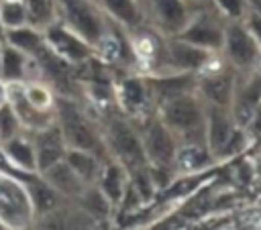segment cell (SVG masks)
Instances as JSON below:
<instances>
[{"mask_svg":"<svg viewBox=\"0 0 261 230\" xmlns=\"http://www.w3.org/2000/svg\"><path fill=\"white\" fill-rule=\"evenodd\" d=\"M16 126H18V120H16L12 106H8V104L0 106V138L8 140L16 132Z\"/></svg>","mask_w":261,"mask_h":230,"instance_id":"25","label":"cell"},{"mask_svg":"<svg viewBox=\"0 0 261 230\" xmlns=\"http://www.w3.org/2000/svg\"><path fill=\"white\" fill-rule=\"evenodd\" d=\"M102 193L106 197H110L112 202L120 199V195H122V171L116 165L106 169V173L102 177Z\"/></svg>","mask_w":261,"mask_h":230,"instance_id":"18","label":"cell"},{"mask_svg":"<svg viewBox=\"0 0 261 230\" xmlns=\"http://www.w3.org/2000/svg\"><path fill=\"white\" fill-rule=\"evenodd\" d=\"M241 147H243V134L237 132V134H230L228 136V140L224 142V147L220 151L222 153H234V151H241Z\"/></svg>","mask_w":261,"mask_h":230,"instance_id":"31","label":"cell"},{"mask_svg":"<svg viewBox=\"0 0 261 230\" xmlns=\"http://www.w3.org/2000/svg\"><path fill=\"white\" fill-rule=\"evenodd\" d=\"M261 98V75H257L241 94L239 98V104H237V116L241 122H247L251 116H253V108L257 106Z\"/></svg>","mask_w":261,"mask_h":230,"instance_id":"12","label":"cell"},{"mask_svg":"<svg viewBox=\"0 0 261 230\" xmlns=\"http://www.w3.org/2000/svg\"><path fill=\"white\" fill-rule=\"evenodd\" d=\"M253 126H255V130H257V132H261V112L257 114V120L253 122Z\"/></svg>","mask_w":261,"mask_h":230,"instance_id":"34","label":"cell"},{"mask_svg":"<svg viewBox=\"0 0 261 230\" xmlns=\"http://www.w3.org/2000/svg\"><path fill=\"white\" fill-rule=\"evenodd\" d=\"M0 69H2V73H4L6 79H18V77H22V69H24L22 55L18 51H14V49H6L2 53Z\"/></svg>","mask_w":261,"mask_h":230,"instance_id":"19","label":"cell"},{"mask_svg":"<svg viewBox=\"0 0 261 230\" xmlns=\"http://www.w3.org/2000/svg\"><path fill=\"white\" fill-rule=\"evenodd\" d=\"M0 61H2V57H0Z\"/></svg>","mask_w":261,"mask_h":230,"instance_id":"38","label":"cell"},{"mask_svg":"<svg viewBox=\"0 0 261 230\" xmlns=\"http://www.w3.org/2000/svg\"><path fill=\"white\" fill-rule=\"evenodd\" d=\"M2 94H4V92H2V88H0V102H2Z\"/></svg>","mask_w":261,"mask_h":230,"instance_id":"36","label":"cell"},{"mask_svg":"<svg viewBox=\"0 0 261 230\" xmlns=\"http://www.w3.org/2000/svg\"><path fill=\"white\" fill-rule=\"evenodd\" d=\"M67 165L82 177V181H84V179H92L94 173H96V159H94L92 155L84 153L82 149L71 151V153L67 155Z\"/></svg>","mask_w":261,"mask_h":230,"instance_id":"16","label":"cell"},{"mask_svg":"<svg viewBox=\"0 0 261 230\" xmlns=\"http://www.w3.org/2000/svg\"><path fill=\"white\" fill-rule=\"evenodd\" d=\"M104 2L110 8V12L114 16H118L120 20H124V22H137L139 12H137L133 0H104Z\"/></svg>","mask_w":261,"mask_h":230,"instance_id":"23","label":"cell"},{"mask_svg":"<svg viewBox=\"0 0 261 230\" xmlns=\"http://www.w3.org/2000/svg\"><path fill=\"white\" fill-rule=\"evenodd\" d=\"M61 4L65 6L71 24L82 35H86L88 39H98V35H100V22H98L94 10L84 0H61Z\"/></svg>","mask_w":261,"mask_h":230,"instance_id":"5","label":"cell"},{"mask_svg":"<svg viewBox=\"0 0 261 230\" xmlns=\"http://www.w3.org/2000/svg\"><path fill=\"white\" fill-rule=\"evenodd\" d=\"M186 41L196 43V45H204V47H218L222 43V33L210 24V22H196L192 24L186 33H184Z\"/></svg>","mask_w":261,"mask_h":230,"instance_id":"10","label":"cell"},{"mask_svg":"<svg viewBox=\"0 0 261 230\" xmlns=\"http://www.w3.org/2000/svg\"><path fill=\"white\" fill-rule=\"evenodd\" d=\"M16 96H14V102H16V108H18V114L22 116V118H27L31 124H37L39 122V118H41V114L35 110L37 106H33L31 104V100H24L22 96H20V92H14Z\"/></svg>","mask_w":261,"mask_h":230,"instance_id":"28","label":"cell"},{"mask_svg":"<svg viewBox=\"0 0 261 230\" xmlns=\"http://www.w3.org/2000/svg\"><path fill=\"white\" fill-rule=\"evenodd\" d=\"M31 197H33L35 208L41 210V212H47V210L55 208V204H57L55 189L47 187L43 183H31Z\"/></svg>","mask_w":261,"mask_h":230,"instance_id":"20","label":"cell"},{"mask_svg":"<svg viewBox=\"0 0 261 230\" xmlns=\"http://www.w3.org/2000/svg\"><path fill=\"white\" fill-rule=\"evenodd\" d=\"M49 41L55 45L57 51H61L65 57L80 61L84 57H88V47L77 41L75 37H71L69 33H65L63 28H49Z\"/></svg>","mask_w":261,"mask_h":230,"instance_id":"9","label":"cell"},{"mask_svg":"<svg viewBox=\"0 0 261 230\" xmlns=\"http://www.w3.org/2000/svg\"><path fill=\"white\" fill-rule=\"evenodd\" d=\"M228 136H230V122H228V118L220 110H214L212 118H210V145H212V149L220 151L224 147V142L228 140Z\"/></svg>","mask_w":261,"mask_h":230,"instance_id":"15","label":"cell"},{"mask_svg":"<svg viewBox=\"0 0 261 230\" xmlns=\"http://www.w3.org/2000/svg\"><path fill=\"white\" fill-rule=\"evenodd\" d=\"M63 157V142H61V134L57 128H49L45 132L39 134L37 138V165L41 169H49L51 165L59 163V159Z\"/></svg>","mask_w":261,"mask_h":230,"instance_id":"6","label":"cell"},{"mask_svg":"<svg viewBox=\"0 0 261 230\" xmlns=\"http://www.w3.org/2000/svg\"><path fill=\"white\" fill-rule=\"evenodd\" d=\"M84 206H86V210H88L90 214H94V216H106V214H108L106 195H104L102 191H96V189L86 191V195H84Z\"/></svg>","mask_w":261,"mask_h":230,"instance_id":"26","label":"cell"},{"mask_svg":"<svg viewBox=\"0 0 261 230\" xmlns=\"http://www.w3.org/2000/svg\"><path fill=\"white\" fill-rule=\"evenodd\" d=\"M171 57H173L175 65L186 67V69H194L206 61V51L192 47V45H186V43H173L171 45Z\"/></svg>","mask_w":261,"mask_h":230,"instance_id":"11","label":"cell"},{"mask_svg":"<svg viewBox=\"0 0 261 230\" xmlns=\"http://www.w3.org/2000/svg\"><path fill=\"white\" fill-rule=\"evenodd\" d=\"M47 179L53 185V189L63 193H80L82 191V177L69 167V165H51L47 169Z\"/></svg>","mask_w":261,"mask_h":230,"instance_id":"8","label":"cell"},{"mask_svg":"<svg viewBox=\"0 0 261 230\" xmlns=\"http://www.w3.org/2000/svg\"><path fill=\"white\" fill-rule=\"evenodd\" d=\"M165 122L173 128H196L202 122V114L198 104L192 98H173L165 106Z\"/></svg>","mask_w":261,"mask_h":230,"instance_id":"3","label":"cell"},{"mask_svg":"<svg viewBox=\"0 0 261 230\" xmlns=\"http://www.w3.org/2000/svg\"><path fill=\"white\" fill-rule=\"evenodd\" d=\"M29 12L35 22H47L53 16V0H29Z\"/></svg>","mask_w":261,"mask_h":230,"instance_id":"27","label":"cell"},{"mask_svg":"<svg viewBox=\"0 0 261 230\" xmlns=\"http://www.w3.org/2000/svg\"><path fill=\"white\" fill-rule=\"evenodd\" d=\"M59 114H61V126H63V134L65 138L82 149V151H92L98 147V140L90 128V124L86 122V118L75 110V106L67 104V102H61L59 104Z\"/></svg>","mask_w":261,"mask_h":230,"instance_id":"1","label":"cell"},{"mask_svg":"<svg viewBox=\"0 0 261 230\" xmlns=\"http://www.w3.org/2000/svg\"><path fill=\"white\" fill-rule=\"evenodd\" d=\"M124 96L130 104H139L143 102V85L137 81V79H130L124 83Z\"/></svg>","mask_w":261,"mask_h":230,"instance_id":"29","label":"cell"},{"mask_svg":"<svg viewBox=\"0 0 261 230\" xmlns=\"http://www.w3.org/2000/svg\"><path fill=\"white\" fill-rule=\"evenodd\" d=\"M253 2V6H255V10L259 12V16H261V0H251Z\"/></svg>","mask_w":261,"mask_h":230,"instance_id":"35","label":"cell"},{"mask_svg":"<svg viewBox=\"0 0 261 230\" xmlns=\"http://www.w3.org/2000/svg\"><path fill=\"white\" fill-rule=\"evenodd\" d=\"M8 39L12 45L24 49V51H31V53H37L41 49V39L29 31V28H18V31H10L8 33Z\"/></svg>","mask_w":261,"mask_h":230,"instance_id":"21","label":"cell"},{"mask_svg":"<svg viewBox=\"0 0 261 230\" xmlns=\"http://www.w3.org/2000/svg\"><path fill=\"white\" fill-rule=\"evenodd\" d=\"M110 140H112V147L118 153V157H122V161L128 167H139L143 163L141 142H139L135 132L124 122H112V126H110Z\"/></svg>","mask_w":261,"mask_h":230,"instance_id":"2","label":"cell"},{"mask_svg":"<svg viewBox=\"0 0 261 230\" xmlns=\"http://www.w3.org/2000/svg\"><path fill=\"white\" fill-rule=\"evenodd\" d=\"M0 37H2V31H0Z\"/></svg>","mask_w":261,"mask_h":230,"instance_id":"37","label":"cell"},{"mask_svg":"<svg viewBox=\"0 0 261 230\" xmlns=\"http://www.w3.org/2000/svg\"><path fill=\"white\" fill-rule=\"evenodd\" d=\"M29 100H31L33 106H41V104L47 102V94L43 90H31L29 92Z\"/></svg>","mask_w":261,"mask_h":230,"instance_id":"32","label":"cell"},{"mask_svg":"<svg viewBox=\"0 0 261 230\" xmlns=\"http://www.w3.org/2000/svg\"><path fill=\"white\" fill-rule=\"evenodd\" d=\"M249 26H251L253 35L257 37V41H259V45H261V16H259V14H253V16L249 18Z\"/></svg>","mask_w":261,"mask_h":230,"instance_id":"33","label":"cell"},{"mask_svg":"<svg viewBox=\"0 0 261 230\" xmlns=\"http://www.w3.org/2000/svg\"><path fill=\"white\" fill-rule=\"evenodd\" d=\"M226 45H228V53L232 57V61L237 65H247L255 59L257 55V47H255V41L239 26H232L228 31V37H226Z\"/></svg>","mask_w":261,"mask_h":230,"instance_id":"7","label":"cell"},{"mask_svg":"<svg viewBox=\"0 0 261 230\" xmlns=\"http://www.w3.org/2000/svg\"><path fill=\"white\" fill-rule=\"evenodd\" d=\"M204 92L212 102L224 106L228 104L230 94H232V79L228 75H214L204 81Z\"/></svg>","mask_w":261,"mask_h":230,"instance_id":"13","label":"cell"},{"mask_svg":"<svg viewBox=\"0 0 261 230\" xmlns=\"http://www.w3.org/2000/svg\"><path fill=\"white\" fill-rule=\"evenodd\" d=\"M145 147H147V155L157 163V165H169L173 161L175 155V147L173 140L169 136V132L161 126V124H153L147 132L145 138Z\"/></svg>","mask_w":261,"mask_h":230,"instance_id":"4","label":"cell"},{"mask_svg":"<svg viewBox=\"0 0 261 230\" xmlns=\"http://www.w3.org/2000/svg\"><path fill=\"white\" fill-rule=\"evenodd\" d=\"M6 153L10 155V159H12L16 165H20V167H24V169H35V165H37L33 149H31L27 142H22V140H10V142L6 145Z\"/></svg>","mask_w":261,"mask_h":230,"instance_id":"17","label":"cell"},{"mask_svg":"<svg viewBox=\"0 0 261 230\" xmlns=\"http://www.w3.org/2000/svg\"><path fill=\"white\" fill-rule=\"evenodd\" d=\"M155 88L163 98H177L179 94L186 92V88H190V77H167L157 81Z\"/></svg>","mask_w":261,"mask_h":230,"instance_id":"22","label":"cell"},{"mask_svg":"<svg viewBox=\"0 0 261 230\" xmlns=\"http://www.w3.org/2000/svg\"><path fill=\"white\" fill-rule=\"evenodd\" d=\"M157 10H159L161 20L171 31L184 26V22H186V10H184V6H181L179 0H157Z\"/></svg>","mask_w":261,"mask_h":230,"instance_id":"14","label":"cell"},{"mask_svg":"<svg viewBox=\"0 0 261 230\" xmlns=\"http://www.w3.org/2000/svg\"><path fill=\"white\" fill-rule=\"evenodd\" d=\"M218 4L230 16H241L243 14V0H218Z\"/></svg>","mask_w":261,"mask_h":230,"instance_id":"30","label":"cell"},{"mask_svg":"<svg viewBox=\"0 0 261 230\" xmlns=\"http://www.w3.org/2000/svg\"><path fill=\"white\" fill-rule=\"evenodd\" d=\"M24 16H27V12L18 2H6L0 8V20L6 26H20L24 22Z\"/></svg>","mask_w":261,"mask_h":230,"instance_id":"24","label":"cell"}]
</instances>
